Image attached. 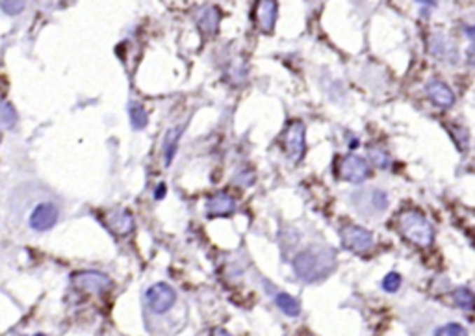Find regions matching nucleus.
Masks as SVG:
<instances>
[{
	"label": "nucleus",
	"mask_w": 475,
	"mask_h": 336,
	"mask_svg": "<svg viewBox=\"0 0 475 336\" xmlns=\"http://www.w3.org/2000/svg\"><path fill=\"white\" fill-rule=\"evenodd\" d=\"M219 11L216 10V8H212V6H206V8H202L201 11H199V19H197V22H199V27H201L202 32L206 34H214L217 30V24H219V15H217Z\"/></svg>",
	"instance_id": "15"
},
{
	"label": "nucleus",
	"mask_w": 475,
	"mask_h": 336,
	"mask_svg": "<svg viewBox=\"0 0 475 336\" xmlns=\"http://www.w3.org/2000/svg\"><path fill=\"white\" fill-rule=\"evenodd\" d=\"M182 136V127L179 128H171L167 136L164 139V158H165V166H171V162L174 158V153H177V145H179V139Z\"/></svg>",
	"instance_id": "17"
},
{
	"label": "nucleus",
	"mask_w": 475,
	"mask_h": 336,
	"mask_svg": "<svg viewBox=\"0 0 475 336\" xmlns=\"http://www.w3.org/2000/svg\"><path fill=\"white\" fill-rule=\"evenodd\" d=\"M128 113H130V123H132L134 130H142V128L147 127L149 118H147V112H145V108H143L142 104L130 102V106H128Z\"/></svg>",
	"instance_id": "19"
},
{
	"label": "nucleus",
	"mask_w": 475,
	"mask_h": 336,
	"mask_svg": "<svg viewBox=\"0 0 475 336\" xmlns=\"http://www.w3.org/2000/svg\"><path fill=\"white\" fill-rule=\"evenodd\" d=\"M34 336H45V335H34Z\"/></svg>",
	"instance_id": "29"
},
{
	"label": "nucleus",
	"mask_w": 475,
	"mask_h": 336,
	"mask_svg": "<svg viewBox=\"0 0 475 336\" xmlns=\"http://www.w3.org/2000/svg\"><path fill=\"white\" fill-rule=\"evenodd\" d=\"M466 58H468V62H470L471 65H475V45H471V47L466 50Z\"/></svg>",
	"instance_id": "26"
},
{
	"label": "nucleus",
	"mask_w": 475,
	"mask_h": 336,
	"mask_svg": "<svg viewBox=\"0 0 475 336\" xmlns=\"http://www.w3.org/2000/svg\"><path fill=\"white\" fill-rule=\"evenodd\" d=\"M275 303L279 307L286 316H291V318H296L301 312V304L297 301L296 298H291L290 294H277L275 295Z\"/></svg>",
	"instance_id": "18"
},
{
	"label": "nucleus",
	"mask_w": 475,
	"mask_h": 336,
	"mask_svg": "<svg viewBox=\"0 0 475 336\" xmlns=\"http://www.w3.org/2000/svg\"><path fill=\"white\" fill-rule=\"evenodd\" d=\"M106 225H108V229H110L113 234L125 238V236L132 234L134 218L132 214L127 212V210H116V212L108 214Z\"/></svg>",
	"instance_id": "11"
},
{
	"label": "nucleus",
	"mask_w": 475,
	"mask_h": 336,
	"mask_svg": "<svg viewBox=\"0 0 475 336\" xmlns=\"http://www.w3.org/2000/svg\"><path fill=\"white\" fill-rule=\"evenodd\" d=\"M397 227L405 240L418 247H429L433 244L434 229L431 221L420 210H405L397 218Z\"/></svg>",
	"instance_id": "2"
},
{
	"label": "nucleus",
	"mask_w": 475,
	"mask_h": 336,
	"mask_svg": "<svg viewBox=\"0 0 475 336\" xmlns=\"http://www.w3.org/2000/svg\"><path fill=\"white\" fill-rule=\"evenodd\" d=\"M429 50L436 56L439 59H448V62H455L457 59V48L451 41H449L443 34H433L429 39Z\"/></svg>",
	"instance_id": "14"
},
{
	"label": "nucleus",
	"mask_w": 475,
	"mask_h": 336,
	"mask_svg": "<svg viewBox=\"0 0 475 336\" xmlns=\"http://www.w3.org/2000/svg\"><path fill=\"white\" fill-rule=\"evenodd\" d=\"M212 336H230L227 331H223V329H216V331L212 332Z\"/></svg>",
	"instance_id": "28"
},
{
	"label": "nucleus",
	"mask_w": 475,
	"mask_h": 336,
	"mask_svg": "<svg viewBox=\"0 0 475 336\" xmlns=\"http://www.w3.org/2000/svg\"><path fill=\"white\" fill-rule=\"evenodd\" d=\"M342 246L353 253H364L373 246V232L359 225H345L340 230Z\"/></svg>",
	"instance_id": "3"
},
{
	"label": "nucleus",
	"mask_w": 475,
	"mask_h": 336,
	"mask_svg": "<svg viewBox=\"0 0 475 336\" xmlns=\"http://www.w3.org/2000/svg\"><path fill=\"white\" fill-rule=\"evenodd\" d=\"M73 281L78 288H82L84 292H90V294L93 295L102 294V292L110 286V277L99 272L76 273L73 277Z\"/></svg>",
	"instance_id": "9"
},
{
	"label": "nucleus",
	"mask_w": 475,
	"mask_h": 336,
	"mask_svg": "<svg viewBox=\"0 0 475 336\" xmlns=\"http://www.w3.org/2000/svg\"><path fill=\"white\" fill-rule=\"evenodd\" d=\"M336 267V253L331 247H308L294 258V272L305 283H319Z\"/></svg>",
	"instance_id": "1"
},
{
	"label": "nucleus",
	"mask_w": 475,
	"mask_h": 336,
	"mask_svg": "<svg viewBox=\"0 0 475 336\" xmlns=\"http://www.w3.org/2000/svg\"><path fill=\"white\" fill-rule=\"evenodd\" d=\"M434 336H468V331L460 323H448L436 329Z\"/></svg>",
	"instance_id": "21"
},
{
	"label": "nucleus",
	"mask_w": 475,
	"mask_h": 336,
	"mask_svg": "<svg viewBox=\"0 0 475 336\" xmlns=\"http://www.w3.org/2000/svg\"><path fill=\"white\" fill-rule=\"evenodd\" d=\"M429 99L439 108H451L455 104V93L449 90V85L442 80H431L427 84Z\"/></svg>",
	"instance_id": "12"
},
{
	"label": "nucleus",
	"mask_w": 475,
	"mask_h": 336,
	"mask_svg": "<svg viewBox=\"0 0 475 336\" xmlns=\"http://www.w3.org/2000/svg\"><path fill=\"white\" fill-rule=\"evenodd\" d=\"M284 147L291 162H301L305 156V125L301 121H294L284 132Z\"/></svg>",
	"instance_id": "7"
},
{
	"label": "nucleus",
	"mask_w": 475,
	"mask_h": 336,
	"mask_svg": "<svg viewBox=\"0 0 475 336\" xmlns=\"http://www.w3.org/2000/svg\"><path fill=\"white\" fill-rule=\"evenodd\" d=\"M277 10L279 6L273 0H262L256 4V24H259L260 30L264 32H271L275 28V22H277Z\"/></svg>",
	"instance_id": "13"
},
{
	"label": "nucleus",
	"mask_w": 475,
	"mask_h": 336,
	"mask_svg": "<svg viewBox=\"0 0 475 336\" xmlns=\"http://www.w3.org/2000/svg\"><path fill=\"white\" fill-rule=\"evenodd\" d=\"M0 8L8 15H19L25 10V2H13V0H10V2H0Z\"/></svg>",
	"instance_id": "24"
},
{
	"label": "nucleus",
	"mask_w": 475,
	"mask_h": 336,
	"mask_svg": "<svg viewBox=\"0 0 475 336\" xmlns=\"http://www.w3.org/2000/svg\"><path fill=\"white\" fill-rule=\"evenodd\" d=\"M17 123V112L13 110L10 102L0 104V125L4 128H13Z\"/></svg>",
	"instance_id": "20"
},
{
	"label": "nucleus",
	"mask_w": 475,
	"mask_h": 336,
	"mask_svg": "<svg viewBox=\"0 0 475 336\" xmlns=\"http://www.w3.org/2000/svg\"><path fill=\"white\" fill-rule=\"evenodd\" d=\"M145 301H147L149 309L156 312V314H164L171 309L177 301V294L171 288L170 284L156 283L145 292Z\"/></svg>",
	"instance_id": "6"
},
{
	"label": "nucleus",
	"mask_w": 475,
	"mask_h": 336,
	"mask_svg": "<svg viewBox=\"0 0 475 336\" xmlns=\"http://www.w3.org/2000/svg\"><path fill=\"white\" fill-rule=\"evenodd\" d=\"M60 218L58 206L53 203H39L30 216V227L37 232H47L56 225Z\"/></svg>",
	"instance_id": "8"
},
{
	"label": "nucleus",
	"mask_w": 475,
	"mask_h": 336,
	"mask_svg": "<svg viewBox=\"0 0 475 336\" xmlns=\"http://www.w3.org/2000/svg\"><path fill=\"white\" fill-rule=\"evenodd\" d=\"M354 209H359L364 214H380L388 206V195L383 190H362L351 195Z\"/></svg>",
	"instance_id": "5"
},
{
	"label": "nucleus",
	"mask_w": 475,
	"mask_h": 336,
	"mask_svg": "<svg viewBox=\"0 0 475 336\" xmlns=\"http://www.w3.org/2000/svg\"><path fill=\"white\" fill-rule=\"evenodd\" d=\"M368 155H370L371 162H373V164H377L379 167L390 166V158H388V155H386L383 149H377V147H375V149H370V153H368Z\"/></svg>",
	"instance_id": "23"
},
{
	"label": "nucleus",
	"mask_w": 475,
	"mask_h": 336,
	"mask_svg": "<svg viewBox=\"0 0 475 336\" xmlns=\"http://www.w3.org/2000/svg\"><path fill=\"white\" fill-rule=\"evenodd\" d=\"M466 36H468L475 45V27H466Z\"/></svg>",
	"instance_id": "27"
},
{
	"label": "nucleus",
	"mask_w": 475,
	"mask_h": 336,
	"mask_svg": "<svg viewBox=\"0 0 475 336\" xmlns=\"http://www.w3.org/2000/svg\"><path fill=\"white\" fill-rule=\"evenodd\" d=\"M206 209H208V216L210 218H228L236 210V201L227 192H219L208 199Z\"/></svg>",
	"instance_id": "10"
},
{
	"label": "nucleus",
	"mask_w": 475,
	"mask_h": 336,
	"mask_svg": "<svg viewBox=\"0 0 475 336\" xmlns=\"http://www.w3.org/2000/svg\"><path fill=\"white\" fill-rule=\"evenodd\" d=\"M399 286H401V275H399V273L392 272L383 279V288H385L386 292H390V294L397 292Z\"/></svg>",
	"instance_id": "22"
},
{
	"label": "nucleus",
	"mask_w": 475,
	"mask_h": 336,
	"mask_svg": "<svg viewBox=\"0 0 475 336\" xmlns=\"http://www.w3.org/2000/svg\"><path fill=\"white\" fill-rule=\"evenodd\" d=\"M164 195H165V184L164 182H160L158 188H156V192H154V197L164 199Z\"/></svg>",
	"instance_id": "25"
},
{
	"label": "nucleus",
	"mask_w": 475,
	"mask_h": 336,
	"mask_svg": "<svg viewBox=\"0 0 475 336\" xmlns=\"http://www.w3.org/2000/svg\"><path fill=\"white\" fill-rule=\"evenodd\" d=\"M451 298L460 310H464V312H474L475 310V294L470 288H466V286L455 288Z\"/></svg>",
	"instance_id": "16"
},
{
	"label": "nucleus",
	"mask_w": 475,
	"mask_h": 336,
	"mask_svg": "<svg viewBox=\"0 0 475 336\" xmlns=\"http://www.w3.org/2000/svg\"><path fill=\"white\" fill-rule=\"evenodd\" d=\"M338 175L342 181L360 184L370 176V164L357 155L343 156L338 164Z\"/></svg>",
	"instance_id": "4"
}]
</instances>
